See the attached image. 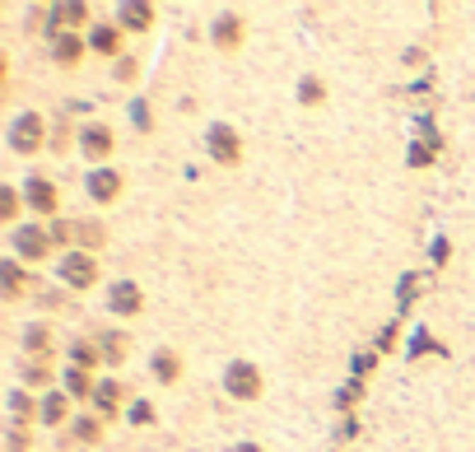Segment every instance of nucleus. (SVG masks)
Here are the masks:
<instances>
[{
	"label": "nucleus",
	"mask_w": 475,
	"mask_h": 452,
	"mask_svg": "<svg viewBox=\"0 0 475 452\" xmlns=\"http://www.w3.org/2000/svg\"><path fill=\"white\" fill-rule=\"evenodd\" d=\"M224 387H229V396H238V401H252V396H261V373H256L247 359H238V364L224 369Z\"/></svg>",
	"instance_id": "f257e3e1"
},
{
	"label": "nucleus",
	"mask_w": 475,
	"mask_h": 452,
	"mask_svg": "<svg viewBox=\"0 0 475 452\" xmlns=\"http://www.w3.org/2000/svg\"><path fill=\"white\" fill-rule=\"evenodd\" d=\"M10 136H14V149H19V154H33V149L42 145V117H38V112H23L19 122L10 126Z\"/></svg>",
	"instance_id": "f03ea898"
},
{
	"label": "nucleus",
	"mask_w": 475,
	"mask_h": 452,
	"mask_svg": "<svg viewBox=\"0 0 475 452\" xmlns=\"http://www.w3.org/2000/svg\"><path fill=\"white\" fill-rule=\"evenodd\" d=\"M61 275H66L75 289H84V284H93V261L88 257H66L61 261Z\"/></svg>",
	"instance_id": "7ed1b4c3"
},
{
	"label": "nucleus",
	"mask_w": 475,
	"mask_h": 452,
	"mask_svg": "<svg viewBox=\"0 0 475 452\" xmlns=\"http://www.w3.org/2000/svg\"><path fill=\"white\" fill-rule=\"evenodd\" d=\"M112 313H126V317L140 313V289H135L131 280H126V284H112Z\"/></svg>",
	"instance_id": "20e7f679"
},
{
	"label": "nucleus",
	"mask_w": 475,
	"mask_h": 452,
	"mask_svg": "<svg viewBox=\"0 0 475 452\" xmlns=\"http://www.w3.org/2000/svg\"><path fill=\"white\" fill-rule=\"evenodd\" d=\"M210 149H214V158H224V163H238V140H233L229 126H214L210 131Z\"/></svg>",
	"instance_id": "39448f33"
},
{
	"label": "nucleus",
	"mask_w": 475,
	"mask_h": 452,
	"mask_svg": "<svg viewBox=\"0 0 475 452\" xmlns=\"http://www.w3.org/2000/svg\"><path fill=\"white\" fill-rule=\"evenodd\" d=\"M88 192H93V201H112V196L122 192V178L108 173V168H98L93 178H88Z\"/></svg>",
	"instance_id": "423d86ee"
},
{
	"label": "nucleus",
	"mask_w": 475,
	"mask_h": 452,
	"mask_svg": "<svg viewBox=\"0 0 475 452\" xmlns=\"http://www.w3.org/2000/svg\"><path fill=\"white\" fill-rule=\"evenodd\" d=\"M14 248H19L23 257H42L47 252V233L42 228H19V233H14Z\"/></svg>",
	"instance_id": "0eeeda50"
},
{
	"label": "nucleus",
	"mask_w": 475,
	"mask_h": 452,
	"mask_svg": "<svg viewBox=\"0 0 475 452\" xmlns=\"http://www.w3.org/2000/svg\"><path fill=\"white\" fill-rule=\"evenodd\" d=\"M28 201H33V210L38 215H52L56 210V192H52V182H28Z\"/></svg>",
	"instance_id": "6e6552de"
},
{
	"label": "nucleus",
	"mask_w": 475,
	"mask_h": 452,
	"mask_svg": "<svg viewBox=\"0 0 475 452\" xmlns=\"http://www.w3.org/2000/svg\"><path fill=\"white\" fill-rule=\"evenodd\" d=\"M79 52H84V42H79L75 33H61V37H56V42H52V57L61 61V66H70V61H79Z\"/></svg>",
	"instance_id": "1a4fd4ad"
},
{
	"label": "nucleus",
	"mask_w": 475,
	"mask_h": 452,
	"mask_svg": "<svg viewBox=\"0 0 475 452\" xmlns=\"http://www.w3.org/2000/svg\"><path fill=\"white\" fill-rule=\"evenodd\" d=\"M84 149L93 158L108 154V149H112V131H108V126H88V131H84Z\"/></svg>",
	"instance_id": "9d476101"
},
{
	"label": "nucleus",
	"mask_w": 475,
	"mask_h": 452,
	"mask_svg": "<svg viewBox=\"0 0 475 452\" xmlns=\"http://www.w3.org/2000/svg\"><path fill=\"white\" fill-rule=\"evenodd\" d=\"M122 23L126 28H149V23H154V10H149V5H122Z\"/></svg>",
	"instance_id": "9b49d317"
},
{
	"label": "nucleus",
	"mask_w": 475,
	"mask_h": 452,
	"mask_svg": "<svg viewBox=\"0 0 475 452\" xmlns=\"http://www.w3.org/2000/svg\"><path fill=\"white\" fill-rule=\"evenodd\" d=\"M154 369H159V378H164V383H173V378H177V354L173 350H159L154 354Z\"/></svg>",
	"instance_id": "f8f14e48"
},
{
	"label": "nucleus",
	"mask_w": 475,
	"mask_h": 452,
	"mask_svg": "<svg viewBox=\"0 0 475 452\" xmlns=\"http://www.w3.org/2000/svg\"><path fill=\"white\" fill-rule=\"evenodd\" d=\"M117 401H122V387L103 383V387H98V410H117Z\"/></svg>",
	"instance_id": "ddd939ff"
},
{
	"label": "nucleus",
	"mask_w": 475,
	"mask_h": 452,
	"mask_svg": "<svg viewBox=\"0 0 475 452\" xmlns=\"http://www.w3.org/2000/svg\"><path fill=\"white\" fill-rule=\"evenodd\" d=\"M52 19H66V23H79V19H84V5H56V10H52Z\"/></svg>",
	"instance_id": "4468645a"
},
{
	"label": "nucleus",
	"mask_w": 475,
	"mask_h": 452,
	"mask_svg": "<svg viewBox=\"0 0 475 452\" xmlns=\"http://www.w3.org/2000/svg\"><path fill=\"white\" fill-rule=\"evenodd\" d=\"M214 37H219V42H233V37H238V19H219V28H214Z\"/></svg>",
	"instance_id": "2eb2a0df"
},
{
	"label": "nucleus",
	"mask_w": 475,
	"mask_h": 452,
	"mask_svg": "<svg viewBox=\"0 0 475 452\" xmlns=\"http://www.w3.org/2000/svg\"><path fill=\"white\" fill-rule=\"evenodd\" d=\"M93 47H98V52H117V33H112V28H98V33H93Z\"/></svg>",
	"instance_id": "dca6fc26"
},
{
	"label": "nucleus",
	"mask_w": 475,
	"mask_h": 452,
	"mask_svg": "<svg viewBox=\"0 0 475 452\" xmlns=\"http://www.w3.org/2000/svg\"><path fill=\"white\" fill-rule=\"evenodd\" d=\"M61 410H66V401L61 396H47V406H42V419L52 424V419H61Z\"/></svg>",
	"instance_id": "f3484780"
},
{
	"label": "nucleus",
	"mask_w": 475,
	"mask_h": 452,
	"mask_svg": "<svg viewBox=\"0 0 475 452\" xmlns=\"http://www.w3.org/2000/svg\"><path fill=\"white\" fill-rule=\"evenodd\" d=\"M303 103H321V84H317V79H308V84H303Z\"/></svg>",
	"instance_id": "a211bd4d"
},
{
	"label": "nucleus",
	"mask_w": 475,
	"mask_h": 452,
	"mask_svg": "<svg viewBox=\"0 0 475 452\" xmlns=\"http://www.w3.org/2000/svg\"><path fill=\"white\" fill-rule=\"evenodd\" d=\"M79 439H84V443H93V439H98V424H93V419H84V424H79Z\"/></svg>",
	"instance_id": "6ab92c4d"
},
{
	"label": "nucleus",
	"mask_w": 475,
	"mask_h": 452,
	"mask_svg": "<svg viewBox=\"0 0 475 452\" xmlns=\"http://www.w3.org/2000/svg\"><path fill=\"white\" fill-rule=\"evenodd\" d=\"M0 215H14V192H0Z\"/></svg>",
	"instance_id": "aec40b11"
},
{
	"label": "nucleus",
	"mask_w": 475,
	"mask_h": 452,
	"mask_svg": "<svg viewBox=\"0 0 475 452\" xmlns=\"http://www.w3.org/2000/svg\"><path fill=\"white\" fill-rule=\"evenodd\" d=\"M75 364H93V350H88V345H75Z\"/></svg>",
	"instance_id": "412c9836"
},
{
	"label": "nucleus",
	"mask_w": 475,
	"mask_h": 452,
	"mask_svg": "<svg viewBox=\"0 0 475 452\" xmlns=\"http://www.w3.org/2000/svg\"><path fill=\"white\" fill-rule=\"evenodd\" d=\"M233 452H261V448H256V443H238V448H233Z\"/></svg>",
	"instance_id": "4be33fe9"
}]
</instances>
